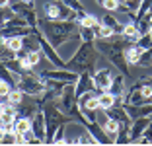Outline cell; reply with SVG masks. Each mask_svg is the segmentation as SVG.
I'll list each match as a JSON object with an SVG mask.
<instances>
[{
	"instance_id": "f1b7e54d",
	"label": "cell",
	"mask_w": 152,
	"mask_h": 146,
	"mask_svg": "<svg viewBox=\"0 0 152 146\" xmlns=\"http://www.w3.org/2000/svg\"><path fill=\"white\" fill-rule=\"evenodd\" d=\"M78 33H80V39H82V41H96V39H98V35H96V29H94V27L80 26Z\"/></svg>"
},
{
	"instance_id": "3957f363",
	"label": "cell",
	"mask_w": 152,
	"mask_h": 146,
	"mask_svg": "<svg viewBox=\"0 0 152 146\" xmlns=\"http://www.w3.org/2000/svg\"><path fill=\"white\" fill-rule=\"evenodd\" d=\"M99 57L102 55L96 47V41H80V47L76 49V53L70 57V61H66V68L76 74H82V72L94 74Z\"/></svg>"
},
{
	"instance_id": "8fae6325",
	"label": "cell",
	"mask_w": 152,
	"mask_h": 146,
	"mask_svg": "<svg viewBox=\"0 0 152 146\" xmlns=\"http://www.w3.org/2000/svg\"><path fill=\"white\" fill-rule=\"evenodd\" d=\"M31 128H33V133L37 134V138H39L43 144H47V123H45V113H43V109H39L35 115H33Z\"/></svg>"
},
{
	"instance_id": "9c48e42d",
	"label": "cell",
	"mask_w": 152,
	"mask_h": 146,
	"mask_svg": "<svg viewBox=\"0 0 152 146\" xmlns=\"http://www.w3.org/2000/svg\"><path fill=\"white\" fill-rule=\"evenodd\" d=\"M103 115L109 117V119H115L121 127H131L133 125V117L129 115V111L125 109V105H113V107L103 111Z\"/></svg>"
},
{
	"instance_id": "52a82bcc",
	"label": "cell",
	"mask_w": 152,
	"mask_h": 146,
	"mask_svg": "<svg viewBox=\"0 0 152 146\" xmlns=\"http://www.w3.org/2000/svg\"><path fill=\"white\" fill-rule=\"evenodd\" d=\"M113 78H115V72H113L109 66L96 68V72H94V92L96 93L107 92L109 86H111V82H113Z\"/></svg>"
},
{
	"instance_id": "7a4b0ae2",
	"label": "cell",
	"mask_w": 152,
	"mask_h": 146,
	"mask_svg": "<svg viewBox=\"0 0 152 146\" xmlns=\"http://www.w3.org/2000/svg\"><path fill=\"white\" fill-rule=\"evenodd\" d=\"M129 43H137V41H129L123 35H117V39H96V47H98L99 55L105 57L113 66H117V70L121 74H125L127 78L131 76V64L127 62L125 49Z\"/></svg>"
},
{
	"instance_id": "1f68e13d",
	"label": "cell",
	"mask_w": 152,
	"mask_h": 146,
	"mask_svg": "<svg viewBox=\"0 0 152 146\" xmlns=\"http://www.w3.org/2000/svg\"><path fill=\"white\" fill-rule=\"evenodd\" d=\"M139 144H152V115H150V125L146 127V131H144L142 138L139 140Z\"/></svg>"
},
{
	"instance_id": "9a60e30c",
	"label": "cell",
	"mask_w": 152,
	"mask_h": 146,
	"mask_svg": "<svg viewBox=\"0 0 152 146\" xmlns=\"http://www.w3.org/2000/svg\"><path fill=\"white\" fill-rule=\"evenodd\" d=\"M102 23H105V26H109L113 31H115V35H123L125 33V26L127 23H123V22H119V20L113 16V12H105L102 16Z\"/></svg>"
},
{
	"instance_id": "8d00e7d4",
	"label": "cell",
	"mask_w": 152,
	"mask_h": 146,
	"mask_svg": "<svg viewBox=\"0 0 152 146\" xmlns=\"http://www.w3.org/2000/svg\"><path fill=\"white\" fill-rule=\"evenodd\" d=\"M23 2H29V4H33V0H23Z\"/></svg>"
},
{
	"instance_id": "e575fe53",
	"label": "cell",
	"mask_w": 152,
	"mask_h": 146,
	"mask_svg": "<svg viewBox=\"0 0 152 146\" xmlns=\"http://www.w3.org/2000/svg\"><path fill=\"white\" fill-rule=\"evenodd\" d=\"M140 80H142V84H144V86L152 88V76H148V78H140Z\"/></svg>"
},
{
	"instance_id": "44dd1931",
	"label": "cell",
	"mask_w": 152,
	"mask_h": 146,
	"mask_svg": "<svg viewBox=\"0 0 152 146\" xmlns=\"http://www.w3.org/2000/svg\"><path fill=\"white\" fill-rule=\"evenodd\" d=\"M6 68H10V70L14 72V74H23V72H27L29 68H26V64H23L22 58H14V61H8V62H2Z\"/></svg>"
},
{
	"instance_id": "ffe728a7",
	"label": "cell",
	"mask_w": 152,
	"mask_h": 146,
	"mask_svg": "<svg viewBox=\"0 0 152 146\" xmlns=\"http://www.w3.org/2000/svg\"><path fill=\"white\" fill-rule=\"evenodd\" d=\"M29 128H31V119L16 115V121H14V131H16V134H26Z\"/></svg>"
},
{
	"instance_id": "e0dca14e",
	"label": "cell",
	"mask_w": 152,
	"mask_h": 146,
	"mask_svg": "<svg viewBox=\"0 0 152 146\" xmlns=\"http://www.w3.org/2000/svg\"><path fill=\"white\" fill-rule=\"evenodd\" d=\"M98 97H99V109L102 111H105V109H109V107H113V105H123V103L117 99L115 96H113L111 92H102V93H98Z\"/></svg>"
},
{
	"instance_id": "4fadbf2b",
	"label": "cell",
	"mask_w": 152,
	"mask_h": 146,
	"mask_svg": "<svg viewBox=\"0 0 152 146\" xmlns=\"http://www.w3.org/2000/svg\"><path fill=\"white\" fill-rule=\"evenodd\" d=\"M125 78L127 76L125 74H117L115 78H113V82H111V86H109V92L113 93V96L119 99L121 103H125V93H127V88H125Z\"/></svg>"
},
{
	"instance_id": "836d02e7",
	"label": "cell",
	"mask_w": 152,
	"mask_h": 146,
	"mask_svg": "<svg viewBox=\"0 0 152 146\" xmlns=\"http://www.w3.org/2000/svg\"><path fill=\"white\" fill-rule=\"evenodd\" d=\"M18 16V14L12 10V6H6V8H2V23H6V22H10V20H14Z\"/></svg>"
},
{
	"instance_id": "4316f807",
	"label": "cell",
	"mask_w": 152,
	"mask_h": 146,
	"mask_svg": "<svg viewBox=\"0 0 152 146\" xmlns=\"http://www.w3.org/2000/svg\"><path fill=\"white\" fill-rule=\"evenodd\" d=\"M137 66H140V68H150L152 66V49H144L139 62H137Z\"/></svg>"
},
{
	"instance_id": "484cf974",
	"label": "cell",
	"mask_w": 152,
	"mask_h": 146,
	"mask_svg": "<svg viewBox=\"0 0 152 146\" xmlns=\"http://www.w3.org/2000/svg\"><path fill=\"white\" fill-rule=\"evenodd\" d=\"M2 43H6L10 49H14V51L18 53V51H22V49H23V37H8V39L2 37Z\"/></svg>"
},
{
	"instance_id": "ac0fdd59",
	"label": "cell",
	"mask_w": 152,
	"mask_h": 146,
	"mask_svg": "<svg viewBox=\"0 0 152 146\" xmlns=\"http://www.w3.org/2000/svg\"><path fill=\"white\" fill-rule=\"evenodd\" d=\"M134 23H137L139 35H146V33H150V29H152V12L146 14V16H142V18H137Z\"/></svg>"
},
{
	"instance_id": "6da1fadb",
	"label": "cell",
	"mask_w": 152,
	"mask_h": 146,
	"mask_svg": "<svg viewBox=\"0 0 152 146\" xmlns=\"http://www.w3.org/2000/svg\"><path fill=\"white\" fill-rule=\"evenodd\" d=\"M39 31L47 37L53 47H61L64 45L68 39H72L74 35H78V22H72V20H49V18H39V23H37Z\"/></svg>"
},
{
	"instance_id": "5b68a950",
	"label": "cell",
	"mask_w": 152,
	"mask_h": 146,
	"mask_svg": "<svg viewBox=\"0 0 152 146\" xmlns=\"http://www.w3.org/2000/svg\"><path fill=\"white\" fill-rule=\"evenodd\" d=\"M18 88L29 97H39L47 90V84L41 76H37L33 70H27L18 76Z\"/></svg>"
},
{
	"instance_id": "277c9868",
	"label": "cell",
	"mask_w": 152,
	"mask_h": 146,
	"mask_svg": "<svg viewBox=\"0 0 152 146\" xmlns=\"http://www.w3.org/2000/svg\"><path fill=\"white\" fill-rule=\"evenodd\" d=\"M41 109H43V113H45V123H47V144H51V142H53L55 133H57V128L61 127V125L72 123V119L57 105V101L45 103Z\"/></svg>"
},
{
	"instance_id": "ba28073f",
	"label": "cell",
	"mask_w": 152,
	"mask_h": 146,
	"mask_svg": "<svg viewBox=\"0 0 152 146\" xmlns=\"http://www.w3.org/2000/svg\"><path fill=\"white\" fill-rule=\"evenodd\" d=\"M12 10L18 16H22L23 20H26L27 23L31 27H37V23H39V18H37V12L35 8H33V4H29V2H23V0H16V2H12Z\"/></svg>"
},
{
	"instance_id": "4dcf8cb0",
	"label": "cell",
	"mask_w": 152,
	"mask_h": 146,
	"mask_svg": "<svg viewBox=\"0 0 152 146\" xmlns=\"http://www.w3.org/2000/svg\"><path fill=\"white\" fill-rule=\"evenodd\" d=\"M64 133H66V125H61V127L57 128V133H55L53 142H51V144H68L66 138H64Z\"/></svg>"
},
{
	"instance_id": "8992f818",
	"label": "cell",
	"mask_w": 152,
	"mask_h": 146,
	"mask_svg": "<svg viewBox=\"0 0 152 146\" xmlns=\"http://www.w3.org/2000/svg\"><path fill=\"white\" fill-rule=\"evenodd\" d=\"M43 16L49 20H78V12L72 10L68 4H64L63 0H49L43 4Z\"/></svg>"
},
{
	"instance_id": "30bf717a",
	"label": "cell",
	"mask_w": 152,
	"mask_h": 146,
	"mask_svg": "<svg viewBox=\"0 0 152 146\" xmlns=\"http://www.w3.org/2000/svg\"><path fill=\"white\" fill-rule=\"evenodd\" d=\"M148 125H150V117H139V119L133 121L129 131V144H139V140L142 138Z\"/></svg>"
},
{
	"instance_id": "83f0119b",
	"label": "cell",
	"mask_w": 152,
	"mask_h": 146,
	"mask_svg": "<svg viewBox=\"0 0 152 146\" xmlns=\"http://www.w3.org/2000/svg\"><path fill=\"white\" fill-rule=\"evenodd\" d=\"M72 144H99V142L90 131H86V134H78V138H72Z\"/></svg>"
},
{
	"instance_id": "d4e9b609",
	"label": "cell",
	"mask_w": 152,
	"mask_h": 146,
	"mask_svg": "<svg viewBox=\"0 0 152 146\" xmlns=\"http://www.w3.org/2000/svg\"><path fill=\"white\" fill-rule=\"evenodd\" d=\"M0 57H2V58H0L2 62H8V61H14V58H18V53H16L14 49H10L6 43H2V45H0Z\"/></svg>"
},
{
	"instance_id": "cb8c5ba5",
	"label": "cell",
	"mask_w": 152,
	"mask_h": 146,
	"mask_svg": "<svg viewBox=\"0 0 152 146\" xmlns=\"http://www.w3.org/2000/svg\"><path fill=\"white\" fill-rule=\"evenodd\" d=\"M23 96H26V93H23L20 88H14L12 92L8 93V96H0V97H6V99H8L12 105L18 107V105H22V103H23Z\"/></svg>"
},
{
	"instance_id": "5bb4252c",
	"label": "cell",
	"mask_w": 152,
	"mask_h": 146,
	"mask_svg": "<svg viewBox=\"0 0 152 146\" xmlns=\"http://www.w3.org/2000/svg\"><path fill=\"white\" fill-rule=\"evenodd\" d=\"M86 92H94V74L92 72H82L76 82V96L80 97Z\"/></svg>"
},
{
	"instance_id": "d6986e66",
	"label": "cell",
	"mask_w": 152,
	"mask_h": 146,
	"mask_svg": "<svg viewBox=\"0 0 152 146\" xmlns=\"http://www.w3.org/2000/svg\"><path fill=\"white\" fill-rule=\"evenodd\" d=\"M99 6H102L105 12H117V10H121V12H125V6H123V0H96Z\"/></svg>"
},
{
	"instance_id": "7c38bea8",
	"label": "cell",
	"mask_w": 152,
	"mask_h": 146,
	"mask_svg": "<svg viewBox=\"0 0 152 146\" xmlns=\"http://www.w3.org/2000/svg\"><path fill=\"white\" fill-rule=\"evenodd\" d=\"M33 29L35 27H29V26H2V29H0V33H2V37H27L31 35Z\"/></svg>"
},
{
	"instance_id": "7402d4cb",
	"label": "cell",
	"mask_w": 152,
	"mask_h": 146,
	"mask_svg": "<svg viewBox=\"0 0 152 146\" xmlns=\"http://www.w3.org/2000/svg\"><path fill=\"white\" fill-rule=\"evenodd\" d=\"M78 26H86V27H94V26H98L99 22H102V18H96V16H92V14H88V12H84V14H80L78 16Z\"/></svg>"
},
{
	"instance_id": "d6a6232c",
	"label": "cell",
	"mask_w": 152,
	"mask_h": 146,
	"mask_svg": "<svg viewBox=\"0 0 152 146\" xmlns=\"http://www.w3.org/2000/svg\"><path fill=\"white\" fill-rule=\"evenodd\" d=\"M137 43H139V47H140V49H152V33H146V35H140Z\"/></svg>"
},
{
	"instance_id": "74e56055",
	"label": "cell",
	"mask_w": 152,
	"mask_h": 146,
	"mask_svg": "<svg viewBox=\"0 0 152 146\" xmlns=\"http://www.w3.org/2000/svg\"><path fill=\"white\" fill-rule=\"evenodd\" d=\"M150 103H152V97H150Z\"/></svg>"
},
{
	"instance_id": "2e32d148",
	"label": "cell",
	"mask_w": 152,
	"mask_h": 146,
	"mask_svg": "<svg viewBox=\"0 0 152 146\" xmlns=\"http://www.w3.org/2000/svg\"><path fill=\"white\" fill-rule=\"evenodd\" d=\"M142 51H144V49H140L139 43H129V45H127V49H125V57H127V62H129L131 66H134V64L139 62V58H140V55H142Z\"/></svg>"
},
{
	"instance_id": "d590c367",
	"label": "cell",
	"mask_w": 152,
	"mask_h": 146,
	"mask_svg": "<svg viewBox=\"0 0 152 146\" xmlns=\"http://www.w3.org/2000/svg\"><path fill=\"white\" fill-rule=\"evenodd\" d=\"M12 4V0H0V6H2V8H6V6H10Z\"/></svg>"
},
{
	"instance_id": "603a6c76",
	"label": "cell",
	"mask_w": 152,
	"mask_h": 146,
	"mask_svg": "<svg viewBox=\"0 0 152 146\" xmlns=\"http://www.w3.org/2000/svg\"><path fill=\"white\" fill-rule=\"evenodd\" d=\"M94 29H96V35H98V39H111V37L115 35V31H113L109 26L102 23V22H99L98 26H94Z\"/></svg>"
},
{
	"instance_id": "f546056e",
	"label": "cell",
	"mask_w": 152,
	"mask_h": 146,
	"mask_svg": "<svg viewBox=\"0 0 152 146\" xmlns=\"http://www.w3.org/2000/svg\"><path fill=\"white\" fill-rule=\"evenodd\" d=\"M0 144H2V146H6V144H18V134H16V131H6V133H2Z\"/></svg>"
}]
</instances>
